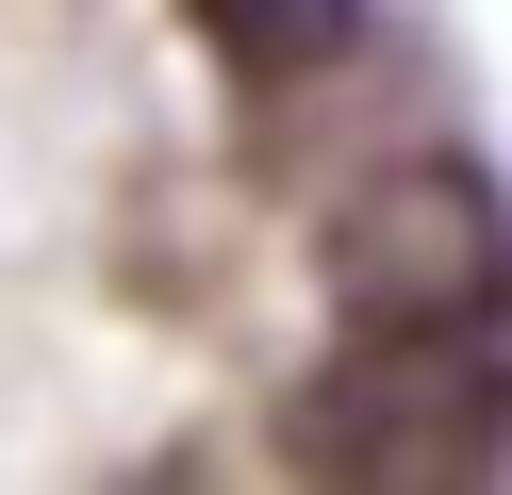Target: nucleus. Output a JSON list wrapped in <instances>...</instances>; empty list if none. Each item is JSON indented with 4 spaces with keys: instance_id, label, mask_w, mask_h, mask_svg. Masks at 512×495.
Wrapping results in <instances>:
<instances>
[{
    "instance_id": "nucleus-1",
    "label": "nucleus",
    "mask_w": 512,
    "mask_h": 495,
    "mask_svg": "<svg viewBox=\"0 0 512 495\" xmlns=\"http://www.w3.org/2000/svg\"><path fill=\"white\" fill-rule=\"evenodd\" d=\"M281 446L314 479H380V495L496 479L512 462V330H331Z\"/></svg>"
},
{
    "instance_id": "nucleus-2",
    "label": "nucleus",
    "mask_w": 512,
    "mask_h": 495,
    "mask_svg": "<svg viewBox=\"0 0 512 495\" xmlns=\"http://www.w3.org/2000/svg\"><path fill=\"white\" fill-rule=\"evenodd\" d=\"M331 330H512V198L463 149L380 165L331 215Z\"/></svg>"
},
{
    "instance_id": "nucleus-3",
    "label": "nucleus",
    "mask_w": 512,
    "mask_h": 495,
    "mask_svg": "<svg viewBox=\"0 0 512 495\" xmlns=\"http://www.w3.org/2000/svg\"><path fill=\"white\" fill-rule=\"evenodd\" d=\"M182 33H199L248 99H281V83H314V66H347L364 0H182Z\"/></svg>"
}]
</instances>
